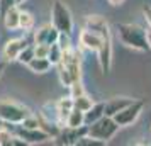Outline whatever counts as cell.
Masks as SVG:
<instances>
[{
    "label": "cell",
    "instance_id": "obj_1",
    "mask_svg": "<svg viewBox=\"0 0 151 146\" xmlns=\"http://www.w3.org/2000/svg\"><path fill=\"white\" fill-rule=\"evenodd\" d=\"M117 34L126 46L136 51L150 49V44L146 41V29L137 24H117Z\"/></svg>",
    "mask_w": 151,
    "mask_h": 146
},
{
    "label": "cell",
    "instance_id": "obj_2",
    "mask_svg": "<svg viewBox=\"0 0 151 146\" xmlns=\"http://www.w3.org/2000/svg\"><path fill=\"white\" fill-rule=\"evenodd\" d=\"M51 24H53L60 32L71 34V31H73V17H71V12H70V9L63 4L61 0H55V2H53V9H51Z\"/></svg>",
    "mask_w": 151,
    "mask_h": 146
},
{
    "label": "cell",
    "instance_id": "obj_3",
    "mask_svg": "<svg viewBox=\"0 0 151 146\" xmlns=\"http://www.w3.org/2000/svg\"><path fill=\"white\" fill-rule=\"evenodd\" d=\"M27 116H31V111L27 107L12 100H0V121L10 124H21Z\"/></svg>",
    "mask_w": 151,
    "mask_h": 146
},
{
    "label": "cell",
    "instance_id": "obj_4",
    "mask_svg": "<svg viewBox=\"0 0 151 146\" xmlns=\"http://www.w3.org/2000/svg\"><path fill=\"white\" fill-rule=\"evenodd\" d=\"M119 127H121V126L116 122L114 117L104 116V117H100L99 121L88 124V136L97 138V139H102V141H107V139H110L116 134Z\"/></svg>",
    "mask_w": 151,
    "mask_h": 146
},
{
    "label": "cell",
    "instance_id": "obj_5",
    "mask_svg": "<svg viewBox=\"0 0 151 146\" xmlns=\"http://www.w3.org/2000/svg\"><path fill=\"white\" fill-rule=\"evenodd\" d=\"M143 109H144L143 100H132L127 107H124L122 111L117 112L116 116H114V119H116V122L121 126V127H122V126H129L141 116Z\"/></svg>",
    "mask_w": 151,
    "mask_h": 146
},
{
    "label": "cell",
    "instance_id": "obj_6",
    "mask_svg": "<svg viewBox=\"0 0 151 146\" xmlns=\"http://www.w3.org/2000/svg\"><path fill=\"white\" fill-rule=\"evenodd\" d=\"M14 134L22 138L27 145H36V143H42L46 139H51L46 131H42L41 127H24L22 124H15Z\"/></svg>",
    "mask_w": 151,
    "mask_h": 146
},
{
    "label": "cell",
    "instance_id": "obj_7",
    "mask_svg": "<svg viewBox=\"0 0 151 146\" xmlns=\"http://www.w3.org/2000/svg\"><path fill=\"white\" fill-rule=\"evenodd\" d=\"M87 134H88V126L87 124L80 126V127H68V126H65V127H61L60 134L55 139H56V145H76L78 139L87 136Z\"/></svg>",
    "mask_w": 151,
    "mask_h": 146
},
{
    "label": "cell",
    "instance_id": "obj_8",
    "mask_svg": "<svg viewBox=\"0 0 151 146\" xmlns=\"http://www.w3.org/2000/svg\"><path fill=\"white\" fill-rule=\"evenodd\" d=\"M97 58H99V65L102 68V73H109L110 66H112V41H110V36L102 39V44L97 51Z\"/></svg>",
    "mask_w": 151,
    "mask_h": 146
},
{
    "label": "cell",
    "instance_id": "obj_9",
    "mask_svg": "<svg viewBox=\"0 0 151 146\" xmlns=\"http://www.w3.org/2000/svg\"><path fill=\"white\" fill-rule=\"evenodd\" d=\"M58 37H60V31L53 24H46L34 32V44H55L58 42Z\"/></svg>",
    "mask_w": 151,
    "mask_h": 146
},
{
    "label": "cell",
    "instance_id": "obj_10",
    "mask_svg": "<svg viewBox=\"0 0 151 146\" xmlns=\"http://www.w3.org/2000/svg\"><path fill=\"white\" fill-rule=\"evenodd\" d=\"M29 46V41L26 37H15V39H10V41L5 42V46H4V58H5V61H14L19 58L21 55V51L24 48H27Z\"/></svg>",
    "mask_w": 151,
    "mask_h": 146
},
{
    "label": "cell",
    "instance_id": "obj_11",
    "mask_svg": "<svg viewBox=\"0 0 151 146\" xmlns=\"http://www.w3.org/2000/svg\"><path fill=\"white\" fill-rule=\"evenodd\" d=\"M85 27L95 32V34L102 36V37H107L110 36V29H109V22L104 19L102 15H87L85 19Z\"/></svg>",
    "mask_w": 151,
    "mask_h": 146
},
{
    "label": "cell",
    "instance_id": "obj_12",
    "mask_svg": "<svg viewBox=\"0 0 151 146\" xmlns=\"http://www.w3.org/2000/svg\"><path fill=\"white\" fill-rule=\"evenodd\" d=\"M102 39H104L102 36L92 32V31H88L87 27L80 32V46H82L83 49L93 51V53H97V51H99L100 44H102Z\"/></svg>",
    "mask_w": 151,
    "mask_h": 146
},
{
    "label": "cell",
    "instance_id": "obj_13",
    "mask_svg": "<svg viewBox=\"0 0 151 146\" xmlns=\"http://www.w3.org/2000/svg\"><path fill=\"white\" fill-rule=\"evenodd\" d=\"M132 102V99H127V97H116V99H110L109 102H105V116H110L114 117L119 111H122L124 107Z\"/></svg>",
    "mask_w": 151,
    "mask_h": 146
},
{
    "label": "cell",
    "instance_id": "obj_14",
    "mask_svg": "<svg viewBox=\"0 0 151 146\" xmlns=\"http://www.w3.org/2000/svg\"><path fill=\"white\" fill-rule=\"evenodd\" d=\"M104 116H105V102H97L85 112V124L87 126L92 124V122L99 121Z\"/></svg>",
    "mask_w": 151,
    "mask_h": 146
},
{
    "label": "cell",
    "instance_id": "obj_15",
    "mask_svg": "<svg viewBox=\"0 0 151 146\" xmlns=\"http://www.w3.org/2000/svg\"><path fill=\"white\" fill-rule=\"evenodd\" d=\"M19 17H21V10L17 9V5L12 9H9L7 14L4 15V24L9 31H14V29H19Z\"/></svg>",
    "mask_w": 151,
    "mask_h": 146
},
{
    "label": "cell",
    "instance_id": "obj_16",
    "mask_svg": "<svg viewBox=\"0 0 151 146\" xmlns=\"http://www.w3.org/2000/svg\"><path fill=\"white\" fill-rule=\"evenodd\" d=\"M27 66H29V70L34 71V73H46L53 65H51V61H49L48 58H37V56H34V58L27 63Z\"/></svg>",
    "mask_w": 151,
    "mask_h": 146
},
{
    "label": "cell",
    "instance_id": "obj_17",
    "mask_svg": "<svg viewBox=\"0 0 151 146\" xmlns=\"http://www.w3.org/2000/svg\"><path fill=\"white\" fill-rule=\"evenodd\" d=\"M85 124V112L78 111V109H71L68 119H66V126L68 127H80V126Z\"/></svg>",
    "mask_w": 151,
    "mask_h": 146
},
{
    "label": "cell",
    "instance_id": "obj_18",
    "mask_svg": "<svg viewBox=\"0 0 151 146\" xmlns=\"http://www.w3.org/2000/svg\"><path fill=\"white\" fill-rule=\"evenodd\" d=\"M93 105V100L87 95V93H83V95H78V97L73 99V107L75 109H78V111H83V112H87Z\"/></svg>",
    "mask_w": 151,
    "mask_h": 146
},
{
    "label": "cell",
    "instance_id": "obj_19",
    "mask_svg": "<svg viewBox=\"0 0 151 146\" xmlns=\"http://www.w3.org/2000/svg\"><path fill=\"white\" fill-rule=\"evenodd\" d=\"M61 55H63V49L60 48V44L55 42V44H49V53H48V60L51 61V65H60L61 61Z\"/></svg>",
    "mask_w": 151,
    "mask_h": 146
},
{
    "label": "cell",
    "instance_id": "obj_20",
    "mask_svg": "<svg viewBox=\"0 0 151 146\" xmlns=\"http://www.w3.org/2000/svg\"><path fill=\"white\" fill-rule=\"evenodd\" d=\"M34 27V17L29 12H21V17H19V29L22 31H31Z\"/></svg>",
    "mask_w": 151,
    "mask_h": 146
},
{
    "label": "cell",
    "instance_id": "obj_21",
    "mask_svg": "<svg viewBox=\"0 0 151 146\" xmlns=\"http://www.w3.org/2000/svg\"><path fill=\"white\" fill-rule=\"evenodd\" d=\"M58 77H60V82H61L63 87H68L70 88V85L73 83V78H71V75H70V71L68 68L65 66V65H58Z\"/></svg>",
    "mask_w": 151,
    "mask_h": 146
},
{
    "label": "cell",
    "instance_id": "obj_22",
    "mask_svg": "<svg viewBox=\"0 0 151 146\" xmlns=\"http://www.w3.org/2000/svg\"><path fill=\"white\" fill-rule=\"evenodd\" d=\"M36 56V53H34V44H29L27 48H24L21 51V55H19V58H17V61L19 63H22V65H27L32 58Z\"/></svg>",
    "mask_w": 151,
    "mask_h": 146
},
{
    "label": "cell",
    "instance_id": "obj_23",
    "mask_svg": "<svg viewBox=\"0 0 151 146\" xmlns=\"http://www.w3.org/2000/svg\"><path fill=\"white\" fill-rule=\"evenodd\" d=\"M12 138H14V131L0 126V146H10Z\"/></svg>",
    "mask_w": 151,
    "mask_h": 146
},
{
    "label": "cell",
    "instance_id": "obj_24",
    "mask_svg": "<svg viewBox=\"0 0 151 146\" xmlns=\"http://www.w3.org/2000/svg\"><path fill=\"white\" fill-rule=\"evenodd\" d=\"M85 93V88H83L82 85V80H76V82H73V83L70 85V95L75 99L78 97V95H83Z\"/></svg>",
    "mask_w": 151,
    "mask_h": 146
},
{
    "label": "cell",
    "instance_id": "obj_25",
    "mask_svg": "<svg viewBox=\"0 0 151 146\" xmlns=\"http://www.w3.org/2000/svg\"><path fill=\"white\" fill-rule=\"evenodd\" d=\"M15 5H17V0H0V19H4L9 9L15 7Z\"/></svg>",
    "mask_w": 151,
    "mask_h": 146
},
{
    "label": "cell",
    "instance_id": "obj_26",
    "mask_svg": "<svg viewBox=\"0 0 151 146\" xmlns=\"http://www.w3.org/2000/svg\"><path fill=\"white\" fill-rule=\"evenodd\" d=\"M71 34H66V32H60V37H58V44L60 48L65 51V49H70L71 48Z\"/></svg>",
    "mask_w": 151,
    "mask_h": 146
},
{
    "label": "cell",
    "instance_id": "obj_27",
    "mask_svg": "<svg viewBox=\"0 0 151 146\" xmlns=\"http://www.w3.org/2000/svg\"><path fill=\"white\" fill-rule=\"evenodd\" d=\"M34 53L37 58H48L49 44H34Z\"/></svg>",
    "mask_w": 151,
    "mask_h": 146
},
{
    "label": "cell",
    "instance_id": "obj_28",
    "mask_svg": "<svg viewBox=\"0 0 151 146\" xmlns=\"http://www.w3.org/2000/svg\"><path fill=\"white\" fill-rule=\"evenodd\" d=\"M24 127H39V117H34L32 114L31 116H27V117L24 119L21 122Z\"/></svg>",
    "mask_w": 151,
    "mask_h": 146
},
{
    "label": "cell",
    "instance_id": "obj_29",
    "mask_svg": "<svg viewBox=\"0 0 151 146\" xmlns=\"http://www.w3.org/2000/svg\"><path fill=\"white\" fill-rule=\"evenodd\" d=\"M143 15L144 19H146V22H148V26H151V7H143Z\"/></svg>",
    "mask_w": 151,
    "mask_h": 146
},
{
    "label": "cell",
    "instance_id": "obj_30",
    "mask_svg": "<svg viewBox=\"0 0 151 146\" xmlns=\"http://www.w3.org/2000/svg\"><path fill=\"white\" fill-rule=\"evenodd\" d=\"M146 41H148V44H150V49H151V26L146 29Z\"/></svg>",
    "mask_w": 151,
    "mask_h": 146
},
{
    "label": "cell",
    "instance_id": "obj_31",
    "mask_svg": "<svg viewBox=\"0 0 151 146\" xmlns=\"http://www.w3.org/2000/svg\"><path fill=\"white\" fill-rule=\"evenodd\" d=\"M107 2H109L110 5H121L124 0H107Z\"/></svg>",
    "mask_w": 151,
    "mask_h": 146
},
{
    "label": "cell",
    "instance_id": "obj_32",
    "mask_svg": "<svg viewBox=\"0 0 151 146\" xmlns=\"http://www.w3.org/2000/svg\"><path fill=\"white\" fill-rule=\"evenodd\" d=\"M4 70H5V63H0V77H2V73H4Z\"/></svg>",
    "mask_w": 151,
    "mask_h": 146
},
{
    "label": "cell",
    "instance_id": "obj_33",
    "mask_svg": "<svg viewBox=\"0 0 151 146\" xmlns=\"http://www.w3.org/2000/svg\"><path fill=\"white\" fill-rule=\"evenodd\" d=\"M22 2H24V0H17V5H19V4H22Z\"/></svg>",
    "mask_w": 151,
    "mask_h": 146
}]
</instances>
